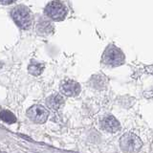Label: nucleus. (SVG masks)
Here are the masks:
<instances>
[{"instance_id": "f257e3e1", "label": "nucleus", "mask_w": 153, "mask_h": 153, "mask_svg": "<svg viewBox=\"0 0 153 153\" xmlns=\"http://www.w3.org/2000/svg\"><path fill=\"white\" fill-rule=\"evenodd\" d=\"M124 61H126V56L120 48L114 44L108 45L102 56V63L105 66H121L124 63Z\"/></svg>"}, {"instance_id": "f03ea898", "label": "nucleus", "mask_w": 153, "mask_h": 153, "mask_svg": "<svg viewBox=\"0 0 153 153\" xmlns=\"http://www.w3.org/2000/svg\"><path fill=\"white\" fill-rule=\"evenodd\" d=\"M120 146L124 153H138L143 146V142L134 133L127 132L122 136Z\"/></svg>"}, {"instance_id": "7ed1b4c3", "label": "nucleus", "mask_w": 153, "mask_h": 153, "mask_svg": "<svg viewBox=\"0 0 153 153\" xmlns=\"http://www.w3.org/2000/svg\"><path fill=\"white\" fill-rule=\"evenodd\" d=\"M45 14L55 21H61L68 14V9L63 2L59 0H53L45 8Z\"/></svg>"}, {"instance_id": "20e7f679", "label": "nucleus", "mask_w": 153, "mask_h": 153, "mask_svg": "<svg viewBox=\"0 0 153 153\" xmlns=\"http://www.w3.org/2000/svg\"><path fill=\"white\" fill-rule=\"evenodd\" d=\"M12 16L14 22L21 29H29L32 25L31 11L24 5H18L12 11Z\"/></svg>"}, {"instance_id": "39448f33", "label": "nucleus", "mask_w": 153, "mask_h": 153, "mask_svg": "<svg viewBox=\"0 0 153 153\" xmlns=\"http://www.w3.org/2000/svg\"><path fill=\"white\" fill-rule=\"evenodd\" d=\"M27 116L33 123H44L49 117V111L42 105L36 104L27 110Z\"/></svg>"}, {"instance_id": "423d86ee", "label": "nucleus", "mask_w": 153, "mask_h": 153, "mask_svg": "<svg viewBox=\"0 0 153 153\" xmlns=\"http://www.w3.org/2000/svg\"><path fill=\"white\" fill-rule=\"evenodd\" d=\"M60 91L61 93L67 97H76L78 96L80 91L81 87L79 82H76L75 80H64L63 82L60 84Z\"/></svg>"}, {"instance_id": "0eeeda50", "label": "nucleus", "mask_w": 153, "mask_h": 153, "mask_svg": "<svg viewBox=\"0 0 153 153\" xmlns=\"http://www.w3.org/2000/svg\"><path fill=\"white\" fill-rule=\"evenodd\" d=\"M102 127L103 130L110 133H115L120 130L121 128V124H120L119 121L112 115H109L102 119Z\"/></svg>"}, {"instance_id": "6e6552de", "label": "nucleus", "mask_w": 153, "mask_h": 153, "mask_svg": "<svg viewBox=\"0 0 153 153\" xmlns=\"http://www.w3.org/2000/svg\"><path fill=\"white\" fill-rule=\"evenodd\" d=\"M46 104L48 107L53 110H59L64 104V99L59 94H54L48 97L46 100Z\"/></svg>"}, {"instance_id": "1a4fd4ad", "label": "nucleus", "mask_w": 153, "mask_h": 153, "mask_svg": "<svg viewBox=\"0 0 153 153\" xmlns=\"http://www.w3.org/2000/svg\"><path fill=\"white\" fill-rule=\"evenodd\" d=\"M43 69H44V65L35 60H33L28 67L29 73L33 76H39L43 72Z\"/></svg>"}, {"instance_id": "9d476101", "label": "nucleus", "mask_w": 153, "mask_h": 153, "mask_svg": "<svg viewBox=\"0 0 153 153\" xmlns=\"http://www.w3.org/2000/svg\"><path fill=\"white\" fill-rule=\"evenodd\" d=\"M37 33L40 35H49L53 32V26L50 22L48 21H42L37 25Z\"/></svg>"}, {"instance_id": "9b49d317", "label": "nucleus", "mask_w": 153, "mask_h": 153, "mask_svg": "<svg viewBox=\"0 0 153 153\" xmlns=\"http://www.w3.org/2000/svg\"><path fill=\"white\" fill-rule=\"evenodd\" d=\"M0 119L2 120L3 122L7 123H16V116L9 110H3V111L0 112Z\"/></svg>"}, {"instance_id": "f8f14e48", "label": "nucleus", "mask_w": 153, "mask_h": 153, "mask_svg": "<svg viewBox=\"0 0 153 153\" xmlns=\"http://www.w3.org/2000/svg\"><path fill=\"white\" fill-rule=\"evenodd\" d=\"M16 1V0H0V3L3 4V5H8V4H12Z\"/></svg>"}, {"instance_id": "ddd939ff", "label": "nucleus", "mask_w": 153, "mask_h": 153, "mask_svg": "<svg viewBox=\"0 0 153 153\" xmlns=\"http://www.w3.org/2000/svg\"><path fill=\"white\" fill-rule=\"evenodd\" d=\"M2 65H3V64L1 63V62H0V69H1V67H2Z\"/></svg>"}]
</instances>
